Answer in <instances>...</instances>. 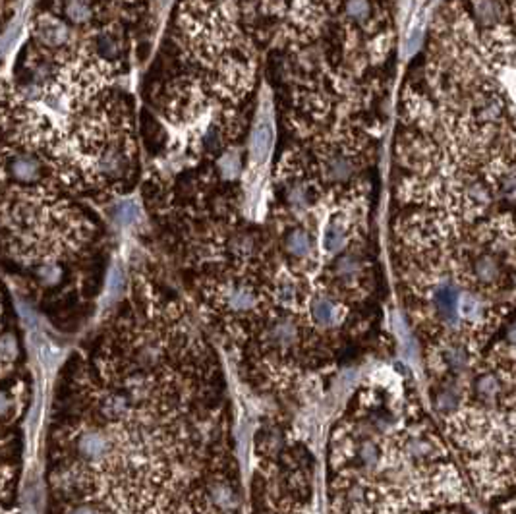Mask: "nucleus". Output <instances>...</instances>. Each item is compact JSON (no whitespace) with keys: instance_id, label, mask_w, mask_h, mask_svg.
Returning a JSON list of instances; mask_svg holds the SVG:
<instances>
[{"instance_id":"f257e3e1","label":"nucleus","mask_w":516,"mask_h":514,"mask_svg":"<svg viewBox=\"0 0 516 514\" xmlns=\"http://www.w3.org/2000/svg\"><path fill=\"white\" fill-rule=\"evenodd\" d=\"M358 165L352 153L344 149H329L321 155V174L325 182L329 184H344L354 176Z\"/></svg>"},{"instance_id":"f03ea898","label":"nucleus","mask_w":516,"mask_h":514,"mask_svg":"<svg viewBox=\"0 0 516 514\" xmlns=\"http://www.w3.org/2000/svg\"><path fill=\"white\" fill-rule=\"evenodd\" d=\"M218 302L232 314H250L259 305V294L246 282H226L218 290Z\"/></svg>"},{"instance_id":"7ed1b4c3","label":"nucleus","mask_w":516,"mask_h":514,"mask_svg":"<svg viewBox=\"0 0 516 514\" xmlns=\"http://www.w3.org/2000/svg\"><path fill=\"white\" fill-rule=\"evenodd\" d=\"M6 174L18 184H37L43 180V162L29 153L6 157Z\"/></svg>"},{"instance_id":"20e7f679","label":"nucleus","mask_w":516,"mask_h":514,"mask_svg":"<svg viewBox=\"0 0 516 514\" xmlns=\"http://www.w3.org/2000/svg\"><path fill=\"white\" fill-rule=\"evenodd\" d=\"M35 37L49 48H62L70 41V29L53 16H41L35 24Z\"/></svg>"},{"instance_id":"39448f33","label":"nucleus","mask_w":516,"mask_h":514,"mask_svg":"<svg viewBox=\"0 0 516 514\" xmlns=\"http://www.w3.org/2000/svg\"><path fill=\"white\" fill-rule=\"evenodd\" d=\"M273 147V126L269 120H261L256 124V128L251 132L250 139V155L251 161L263 162L269 157Z\"/></svg>"},{"instance_id":"423d86ee","label":"nucleus","mask_w":516,"mask_h":514,"mask_svg":"<svg viewBox=\"0 0 516 514\" xmlns=\"http://www.w3.org/2000/svg\"><path fill=\"white\" fill-rule=\"evenodd\" d=\"M362 261L360 257H356L354 253H344L342 257H339L335 261V267H333V277L335 281L342 282V286H352L356 282L360 281L362 277Z\"/></svg>"},{"instance_id":"0eeeda50","label":"nucleus","mask_w":516,"mask_h":514,"mask_svg":"<svg viewBox=\"0 0 516 514\" xmlns=\"http://www.w3.org/2000/svg\"><path fill=\"white\" fill-rule=\"evenodd\" d=\"M433 304H435L437 314L443 319H454L456 317V310L460 307V292L456 286L452 284H441L437 286L435 294H433Z\"/></svg>"},{"instance_id":"6e6552de","label":"nucleus","mask_w":516,"mask_h":514,"mask_svg":"<svg viewBox=\"0 0 516 514\" xmlns=\"http://www.w3.org/2000/svg\"><path fill=\"white\" fill-rule=\"evenodd\" d=\"M439 445L429 435H412L404 441V454L412 460H431L439 454Z\"/></svg>"},{"instance_id":"1a4fd4ad","label":"nucleus","mask_w":516,"mask_h":514,"mask_svg":"<svg viewBox=\"0 0 516 514\" xmlns=\"http://www.w3.org/2000/svg\"><path fill=\"white\" fill-rule=\"evenodd\" d=\"M348 240V223L344 217H335L329 221V225L325 226L323 232V249L327 253H339L340 249H344V244Z\"/></svg>"},{"instance_id":"9d476101","label":"nucleus","mask_w":516,"mask_h":514,"mask_svg":"<svg viewBox=\"0 0 516 514\" xmlns=\"http://www.w3.org/2000/svg\"><path fill=\"white\" fill-rule=\"evenodd\" d=\"M312 317L319 327H335L342 319V310L331 298H319L312 304Z\"/></svg>"},{"instance_id":"9b49d317","label":"nucleus","mask_w":516,"mask_h":514,"mask_svg":"<svg viewBox=\"0 0 516 514\" xmlns=\"http://www.w3.org/2000/svg\"><path fill=\"white\" fill-rule=\"evenodd\" d=\"M472 273H474V277H476L482 284H495L501 277L499 259L495 256H491V253L480 256L476 261H474V265H472Z\"/></svg>"},{"instance_id":"f8f14e48","label":"nucleus","mask_w":516,"mask_h":514,"mask_svg":"<svg viewBox=\"0 0 516 514\" xmlns=\"http://www.w3.org/2000/svg\"><path fill=\"white\" fill-rule=\"evenodd\" d=\"M503 16L499 0H474V18L480 27H491Z\"/></svg>"},{"instance_id":"ddd939ff","label":"nucleus","mask_w":516,"mask_h":514,"mask_svg":"<svg viewBox=\"0 0 516 514\" xmlns=\"http://www.w3.org/2000/svg\"><path fill=\"white\" fill-rule=\"evenodd\" d=\"M284 248L291 253L292 257L296 259H304L312 253L314 249V242H312V236L302 230V228H296V230H291L288 236L284 238Z\"/></svg>"},{"instance_id":"4468645a","label":"nucleus","mask_w":516,"mask_h":514,"mask_svg":"<svg viewBox=\"0 0 516 514\" xmlns=\"http://www.w3.org/2000/svg\"><path fill=\"white\" fill-rule=\"evenodd\" d=\"M95 50L103 60H116L122 53V39L114 32L99 33L95 39Z\"/></svg>"},{"instance_id":"2eb2a0df","label":"nucleus","mask_w":516,"mask_h":514,"mask_svg":"<svg viewBox=\"0 0 516 514\" xmlns=\"http://www.w3.org/2000/svg\"><path fill=\"white\" fill-rule=\"evenodd\" d=\"M95 12V4L93 0H66L64 2V14L68 20H72L74 24H85L93 18Z\"/></svg>"},{"instance_id":"dca6fc26","label":"nucleus","mask_w":516,"mask_h":514,"mask_svg":"<svg viewBox=\"0 0 516 514\" xmlns=\"http://www.w3.org/2000/svg\"><path fill=\"white\" fill-rule=\"evenodd\" d=\"M476 394L480 396V401L493 404L497 401V396L501 394V383L499 379L491 375V373H485L480 375L476 381Z\"/></svg>"},{"instance_id":"f3484780","label":"nucleus","mask_w":516,"mask_h":514,"mask_svg":"<svg viewBox=\"0 0 516 514\" xmlns=\"http://www.w3.org/2000/svg\"><path fill=\"white\" fill-rule=\"evenodd\" d=\"M344 16L358 25H363L371 18L370 0H347L344 2Z\"/></svg>"},{"instance_id":"a211bd4d","label":"nucleus","mask_w":516,"mask_h":514,"mask_svg":"<svg viewBox=\"0 0 516 514\" xmlns=\"http://www.w3.org/2000/svg\"><path fill=\"white\" fill-rule=\"evenodd\" d=\"M443 360H445V363L449 366V370H452V371L466 370V366H468L466 348H462L460 345L447 346L443 352Z\"/></svg>"},{"instance_id":"6ab92c4d","label":"nucleus","mask_w":516,"mask_h":514,"mask_svg":"<svg viewBox=\"0 0 516 514\" xmlns=\"http://www.w3.org/2000/svg\"><path fill=\"white\" fill-rule=\"evenodd\" d=\"M460 404V393L454 389V387H447L441 393L437 394L435 398V408L443 414H451L454 410L459 408Z\"/></svg>"},{"instance_id":"aec40b11","label":"nucleus","mask_w":516,"mask_h":514,"mask_svg":"<svg viewBox=\"0 0 516 514\" xmlns=\"http://www.w3.org/2000/svg\"><path fill=\"white\" fill-rule=\"evenodd\" d=\"M464 197L474 207H484V205L489 203V192H487V188L482 182H470L464 188Z\"/></svg>"},{"instance_id":"412c9836","label":"nucleus","mask_w":516,"mask_h":514,"mask_svg":"<svg viewBox=\"0 0 516 514\" xmlns=\"http://www.w3.org/2000/svg\"><path fill=\"white\" fill-rule=\"evenodd\" d=\"M277 300L284 305H292L298 300V286L292 279H283L277 284Z\"/></svg>"},{"instance_id":"4be33fe9","label":"nucleus","mask_w":516,"mask_h":514,"mask_svg":"<svg viewBox=\"0 0 516 514\" xmlns=\"http://www.w3.org/2000/svg\"><path fill=\"white\" fill-rule=\"evenodd\" d=\"M114 215H116V221H118V223H122V225H130V223L136 221L137 215H139V211H137V205L134 201L126 200L122 201L120 205L116 207Z\"/></svg>"},{"instance_id":"5701e85b","label":"nucleus","mask_w":516,"mask_h":514,"mask_svg":"<svg viewBox=\"0 0 516 514\" xmlns=\"http://www.w3.org/2000/svg\"><path fill=\"white\" fill-rule=\"evenodd\" d=\"M477 109H480V113H477L480 114V120L484 122H493L501 114V106L495 99H487Z\"/></svg>"},{"instance_id":"b1692460","label":"nucleus","mask_w":516,"mask_h":514,"mask_svg":"<svg viewBox=\"0 0 516 514\" xmlns=\"http://www.w3.org/2000/svg\"><path fill=\"white\" fill-rule=\"evenodd\" d=\"M480 307H482V305H480V302H477L474 296H466L460 300V312H462V315H464L466 319H474V317H477V315H480Z\"/></svg>"},{"instance_id":"393cba45","label":"nucleus","mask_w":516,"mask_h":514,"mask_svg":"<svg viewBox=\"0 0 516 514\" xmlns=\"http://www.w3.org/2000/svg\"><path fill=\"white\" fill-rule=\"evenodd\" d=\"M501 188H503V193L507 195L508 200L516 201V174H508V176L503 178Z\"/></svg>"},{"instance_id":"a878e982","label":"nucleus","mask_w":516,"mask_h":514,"mask_svg":"<svg viewBox=\"0 0 516 514\" xmlns=\"http://www.w3.org/2000/svg\"><path fill=\"white\" fill-rule=\"evenodd\" d=\"M122 286H124V277H122V273L118 269H114L113 279H111V289H113V292H118Z\"/></svg>"},{"instance_id":"bb28decb","label":"nucleus","mask_w":516,"mask_h":514,"mask_svg":"<svg viewBox=\"0 0 516 514\" xmlns=\"http://www.w3.org/2000/svg\"><path fill=\"white\" fill-rule=\"evenodd\" d=\"M419 41H421V29H418V32H414L410 35V41H408V53H410V55L418 48Z\"/></svg>"},{"instance_id":"cd10ccee","label":"nucleus","mask_w":516,"mask_h":514,"mask_svg":"<svg viewBox=\"0 0 516 514\" xmlns=\"http://www.w3.org/2000/svg\"><path fill=\"white\" fill-rule=\"evenodd\" d=\"M68 514H97L93 508H88V506H78V508H74V510H70Z\"/></svg>"},{"instance_id":"c85d7f7f","label":"nucleus","mask_w":516,"mask_h":514,"mask_svg":"<svg viewBox=\"0 0 516 514\" xmlns=\"http://www.w3.org/2000/svg\"><path fill=\"white\" fill-rule=\"evenodd\" d=\"M508 340L516 346V323L512 325V327H510V329H508Z\"/></svg>"}]
</instances>
